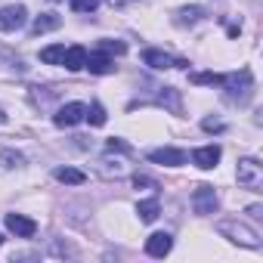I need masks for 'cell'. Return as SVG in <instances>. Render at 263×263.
<instances>
[{
	"label": "cell",
	"instance_id": "cell-5",
	"mask_svg": "<svg viewBox=\"0 0 263 263\" xmlns=\"http://www.w3.org/2000/svg\"><path fill=\"white\" fill-rule=\"evenodd\" d=\"M192 208H195V214H214V208H217L214 186H198L195 195H192Z\"/></svg>",
	"mask_w": 263,
	"mask_h": 263
},
{
	"label": "cell",
	"instance_id": "cell-27",
	"mask_svg": "<svg viewBox=\"0 0 263 263\" xmlns=\"http://www.w3.org/2000/svg\"><path fill=\"white\" fill-rule=\"evenodd\" d=\"M4 121H7V115H4V108H0V124H4Z\"/></svg>",
	"mask_w": 263,
	"mask_h": 263
},
{
	"label": "cell",
	"instance_id": "cell-14",
	"mask_svg": "<svg viewBox=\"0 0 263 263\" xmlns=\"http://www.w3.org/2000/svg\"><path fill=\"white\" fill-rule=\"evenodd\" d=\"M59 183H68V186H81L84 180H87V174L84 171H74V167H56V174H53Z\"/></svg>",
	"mask_w": 263,
	"mask_h": 263
},
{
	"label": "cell",
	"instance_id": "cell-1",
	"mask_svg": "<svg viewBox=\"0 0 263 263\" xmlns=\"http://www.w3.org/2000/svg\"><path fill=\"white\" fill-rule=\"evenodd\" d=\"M217 229H220L223 235H229L232 241L245 245V248H260V235H257L251 226H245V223H235V220H223Z\"/></svg>",
	"mask_w": 263,
	"mask_h": 263
},
{
	"label": "cell",
	"instance_id": "cell-13",
	"mask_svg": "<svg viewBox=\"0 0 263 263\" xmlns=\"http://www.w3.org/2000/svg\"><path fill=\"white\" fill-rule=\"evenodd\" d=\"M59 25H62V19H59L56 13H44V16H37V19H34L31 31H34V34H44V31H53V28H59Z\"/></svg>",
	"mask_w": 263,
	"mask_h": 263
},
{
	"label": "cell",
	"instance_id": "cell-7",
	"mask_svg": "<svg viewBox=\"0 0 263 263\" xmlns=\"http://www.w3.org/2000/svg\"><path fill=\"white\" fill-rule=\"evenodd\" d=\"M149 161L167 164V167H180V164H186V152L183 149H155V152H149Z\"/></svg>",
	"mask_w": 263,
	"mask_h": 263
},
{
	"label": "cell",
	"instance_id": "cell-18",
	"mask_svg": "<svg viewBox=\"0 0 263 263\" xmlns=\"http://www.w3.org/2000/svg\"><path fill=\"white\" fill-rule=\"evenodd\" d=\"M192 84H211V87H220L223 84V74H214V71H201V74H189Z\"/></svg>",
	"mask_w": 263,
	"mask_h": 263
},
{
	"label": "cell",
	"instance_id": "cell-20",
	"mask_svg": "<svg viewBox=\"0 0 263 263\" xmlns=\"http://www.w3.org/2000/svg\"><path fill=\"white\" fill-rule=\"evenodd\" d=\"M0 161H4L7 167H22V164H25V158H22L19 152H13V149H4V152H0Z\"/></svg>",
	"mask_w": 263,
	"mask_h": 263
},
{
	"label": "cell",
	"instance_id": "cell-15",
	"mask_svg": "<svg viewBox=\"0 0 263 263\" xmlns=\"http://www.w3.org/2000/svg\"><path fill=\"white\" fill-rule=\"evenodd\" d=\"M137 214H140V220H143V223H152V220H158V214H161V204H158V198L140 201V204H137Z\"/></svg>",
	"mask_w": 263,
	"mask_h": 263
},
{
	"label": "cell",
	"instance_id": "cell-16",
	"mask_svg": "<svg viewBox=\"0 0 263 263\" xmlns=\"http://www.w3.org/2000/svg\"><path fill=\"white\" fill-rule=\"evenodd\" d=\"M62 56H65V44H53V47L41 50V62H47V65H62Z\"/></svg>",
	"mask_w": 263,
	"mask_h": 263
},
{
	"label": "cell",
	"instance_id": "cell-21",
	"mask_svg": "<svg viewBox=\"0 0 263 263\" xmlns=\"http://www.w3.org/2000/svg\"><path fill=\"white\" fill-rule=\"evenodd\" d=\"M99 7V0H71V10L74 13H93Z\"/></svg>",
	"mask_w": 263,
	"mask_h": 263
},
{
	"label": "cell",
	"instance_id": "cell-23",
	"mask_svg": "<svg viewBox=\"0 0 263 263\" xmlns=\"http://www.w3.org/2000/svg\"><path fill=\"white\" fill-rule=\"evenodd\" d=\"M198 16H201V10H198V7H189V10L180 13V22H195Z\"/></svg>",
	"mask_w": 263,
	"mask_h": 263
},
{
	"label": "cell",
	"instance_id": "cell-11",
	"mask_svg": "<svg viewBox=\"0 0 263 263\" xmlns=\"http://www.w3.org/2000/svg\"><path fill=\"white\" fill-rule=\"evenodd\" d=\"M143 62L149 65V68H155V71H164V68H174L177 62L167 56V53H161V50H146L143 53Z\"/></svg>",
	"mask_w": 263,
	"mask_h": 263
},
{
	"label": "cell",
	"instance_id": "cell-3",
	"mask_svg": "<svg viewBox=\"0 0 263 263\" xmlns=\"http://www.w3.org/2000/svg\"><path fill=\"white\" fill-rule=\"evenodd\" d=\"M84 115H87V105L84 102H68V105H62L59 111H56V127H74V124H81L84 121Z\"/></svg>",
	"mask_w": 263,
	"mask_h": 263
},
{
	"label": "cell",
	"instance_id": "cell-8",
	"mask_svg": "<svg viewBox=\"0 0 263 263\" xmlns=\"http://www.w3.org/2000/svg\"><path fill=\"white\" fill-rule=\"evenodd\" d=\"M217 161H220V146H201V149L192 152V164L201 167V171L217 167Z\"/></svg>",
	"mask_w": 263,
	"mask_h": 263
},
{
	"label": "cell",
	"instance_id": "cell-12",
	"mask_svg": "<svg viewBox=\"0 0 263 263\" xmlns=\"http://www.w3.org/2000/svg\"><path fill=\"white\" fill-rule=\"evenodd\" d=\"M84 68H90L93 74H108V71H115V62L105 53H93V56H87V65Z\"/></svg>",
	"mask_w": 263,
	"mask_h": 263
},
{
	"label": "cell",
	"instance_id": "cell-9",
	"mask_svg": "<svg viewBox=\"0 0 263 263\" xmlns=\"http://www.w3.org/2000/svg\"><path fill=\"white\" fill-rule=\"evenodd\" d=\"M171 248H174L171 232H155L146 241V254H152V257H164V254H171Z\"/></svg>",
	"mask_w": 263,
	"mask_h": 263
},
{
	"label": "cell",
	"instance_id": "cell-26",
	"mask_svg": "<svg viewBox=\"0 0 263 263\" xmlns=\"http://www.w3.org/2000/svg\"><path fill=\"white\" fill-rule=\"evenodd\" d=\"M111 7H127V4H134V0H108Z\"/></svg>",
	"mask_w": 263,
	"mask_h": 263
},
{
	"label": "cell",
	"instance_id": "cell-28",
	"mask_svg": "<svg viewBox=\"0 0 263 263\" xmlns=\"http://www.w3.org/2000/svg\"><path fill=\"white\" fill-rule=\"evenodd\" d=\"M0 245H4V235H0Z\"/></svg>",
	"mask_w": 263,
	"mask_h": 263
},
{
	"label": "cell",
	"instance_id": "cell-10",
	"mask_svg": "<svg viewBox=\"0 0 263 263\" xmlns=\"http://www.w3.org/2000/svg\"><path fill=\"white\" fill-rule=\"evenodd\" d=\"M62 65H65L68 71H81V68L87 65V50H84V47H68L65 56H62Z\"/></svg>",
	"mask_w": 263,
	"mask_h": 263
},
{
	"label": "cell",
	"instance_id": "cell-4",
	"mask_svg": "<svg viewBox=\"0 0 263 263\" xmlns=\"http://www.w3.org/2000/svg\"><path fill=\"white\" fill-rule=\"evenodd\" d=\"M28 19L25 7H4L0 10V31H19Z\"/></svg>",
	"mask_w": 263,
	"mask_h": 263
},
{
	"label": "cell",
	"instance_id": "cell-22",
	"mask_svg": "<svg viewBox=\"0 0 263 263\" xmlns=\"http://www.w3.org/2000/svg\"><path fill=\"white\" fill-rule=\"evenodd\" d=\"M127 44L124 41H102V53H124Z\"/></svg>",
	"mask_w": 263,
	"mask_h": 263
},
{
	"label": "cell",
	"instance_id": "cell-17",
	"mask_svg": "<svg viewBox=\"0 0 263 263\" xmlns=\"http://www.w3.org/2000/svg\"><path fill=\"white\" fill-rule=\"evenodd\" d=\"M158 102H161V105H167L171 111H180V108H183V105H180V93H177L174 87H167V90L158 96Z\"/></svg>",
	"mask_w": 263,
	"mask_h": 263
},
{
	"label": "cell",
	"instance_id": "cell-6",
	"mask_svg": "<svg viewBox=\"0 0 263 263\" xmlns=\"http://www.w3.org/2000/svg\"><path fill=\"white\" fill-rule=\"evenodd\" d=\"M7 229L13 235H19V238H31L37 232V223L28 220V217H22V214H7Z\"/></svg>",
	"mask_w": 263,
	"mask_h": 263
},
{
	"label": "cell",
	"instance_id": "cell-19",
	"mask_svg": "<svg viewBox=\"0 0 263 263\" xmlns=\"http://www.w3.org/2000/svg\"><path fill=\"white\" fill-rule=\"evenodd\" d=\"M84 118H87L93 127H102V124H105V108H102L99 102H93V105L87 108V115H84Z\"/></svg>",
	"mask_w": 263,
	"mask_h": 263
},
{
	"label": "cell",
	"instance_id": "cell-24",
	"mask_svg": "<svg viewBox=\"0 0 263 263\" xmlns=\"http://www.w3.org/2000/svg\"><path fill=\"white\" fill-rule=\"evenodd\" d=\"M105 149H108V152H130V146H127V143H121V140H108V143H105Z\"/></svg>",
	"mask_w": 263,
	"mask_h": 263
},
{
	"label": "cell",
	"instance_id": "cell-25",
	"mask_svg": "<svg viewBox=\"0 0 263 263\" xmlns=\"http://www.w3.org/2000/svg\"><path fill=\"white\" fill-rule=\"evenodd\" d=\"M201 127H204V130H223V124H220V121H214V118H208Z\"/></svg>",
	"mask_w": 263,
	"mask_h": 263
},
{
	"label": "cell",
	"instance_id": "cell-2",
	"mask_svg": "<svg viewBox=\"0 0 263 263\" xmlns=\"http://www.w3.org/2000/svg\"><path fill=\"white\" fill-rule=\"evenodd\" d=\"M238 183L245 186V189H260L263 186V167L254 161V158H241L238 161Z\"/></svg>",
	"mask_w": 263,
	"mask_h": 263
}]
</instances>
